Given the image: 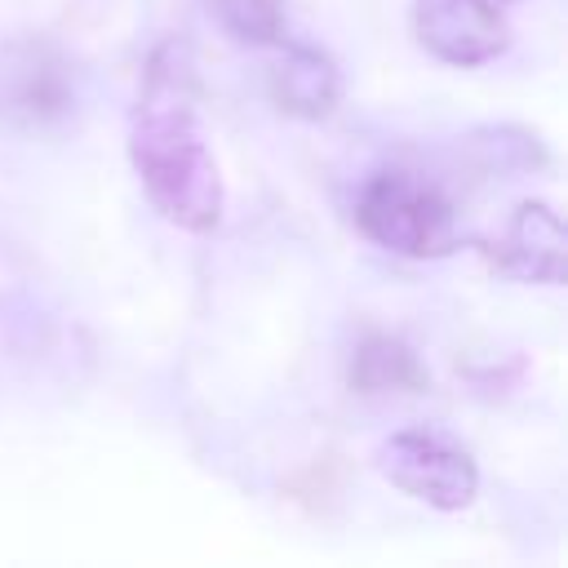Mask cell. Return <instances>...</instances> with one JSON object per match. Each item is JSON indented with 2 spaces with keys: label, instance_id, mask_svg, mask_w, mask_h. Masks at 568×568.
<instances>
[{
  "label": "cell",
  "instance_id": "obj_1",
  "mask_svg": "<svg viewBox=\"0 0 568 568\" xmlns=\"http://www.w3.org/2000/svg\"><path fill=\"white\" fill-rule=\"evenodd\" d=\"M129 160L146 200L182 231H213L222 222V173L200 129L195 58L182 40L155 44L142 71Z\"/></svg>",
  "mask_w": 568,
  "mask_h": 568
},
{
  "label": "cell",
  "instance_id": "obj_2",
  "mask_svg": "<svg viewBox=\"0 0 568 568\" xmlns=\"http://www.w3.org/2000/svg\"><path fill=\"white\" fill-rule=\"evenodd\" d=\"M355 222L373 244H382L399 257H435V253L453 248L448 200L426 178L404 173V169H386L364 182Z\"/></svg>",
  "mask_w": 568,
  "mask_h": 568
},
{
  "label": "cell",
  "instance_id": "obj_3",
  "mask_svg": "<svg viewBox=\"0 0 568 568\" xmlns=\"http://www.w3.org/2000/svg\"><path fill=\"white\" fill-rule=\"evenodd\" d=\"M377 470L399 493H408V497H417L435 510H466L479 493L475 457L435 426L395 430L377 448Z\"/></svg>",
  "mask_w": 568,
  "mask_h": 568
},
{
  "label": "cell",
  "instance_id": "obj_4",
  "mask_svg": "<svg viewBox=\"0 0 568 568\" xmlns=\"http://www.w3.org/2000/svg\"><path fill=\"white\" fill-rule=\"evenodd\" d=\"M413 36L448 67H484L510 44V27L493 0H413Z\"/></svg>",
  "mask_w": 568,
  "mask_h": 568
},
{
  "label": "cell",
  "instance_id": "obj_5",
  "mask_svg": "<svg viewBox=\"0 0 568 568\" xmlns=\"http://www.w3.org/2000/svg\"><path fill=\"white\" fill-rule=\"evenodd\" d=\"M275 44H280V58L271 62L275 106L288 111V115H302V120H324L342 98L337 62L315 44H293L284 36Z\"/></svg>",
  "mask_w": 568,
  "mask_h": 568
},
{
  "label": "cell",
  "instance_id": "obj_6",
  "mask_svg": "<svg viewBox=\"0 0 568 568\" xmlns=\"http://www.w3.org/2000/svg\"><path fill=\"white\" fill-rule=\"evenodd\" d=\"M493 257L501 271H510L519 280L559 284L564 280V222H559V213L541 200L519 204L515 217L506 222Z\"/></svg>",
  "mask_w": 568,
  "mask_h": 568
},
{
  "label": "cell",
  "instance_id": "obj_7",
  "mask_svg": "<svg viewBox=\"0 0 568 568\" xmlns=\"http://www.w3.org/2000/svg\"><path fill=\"white\" fill-rule=\"evenodd\" d=\"M67 106V75L44 49L0 53V111L22 120H44Z\"/></svg>",
  "mask_w": 568,
  "mask_h": 568
},
{
  "label": "cell",
  "instance_id": "obj_8",
  "mask_svg": "<svg viewBox=\"0 0 568 568\" xmlns=\"http://www.w3.org/2000/svg\"><path fill=\"white\" fill-rule=\"evenodd\" d=\"M351 386L364 390V395L413 390V386H422V364H417V355H413L404 342H395V337H368V342L355 351Z\"/></svg>",
  "mask_w": 568,
  "mask_h": 568
},
{
  "label": "cell",
  "instance_id": "obj_9",
  "mask_svg": "<svg viewBox=\"0 0 568 568\" xmlns=\"http://www.w3.org/2000/svg\"><path fill=\"white\" fill-rule=\"evenodd\" d=\"M209 9L240 44H275L284 36L280 0H209Z\"/></svg>",
  "mask_w": 568,
  "mask_h": 568
}]
</instances>
